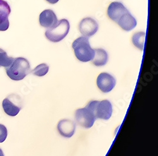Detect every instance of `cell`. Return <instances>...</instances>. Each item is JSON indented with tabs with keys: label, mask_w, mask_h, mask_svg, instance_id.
<instances>
[{
	"label": "cell",
	"mask_w": 158,
	"mask_h": 156,
	"mask_svg": "<svg viewBox=\"0 0 158 156\" xmlns=\"http://www.w3.org/2000/svg\"><path fill=\"white\" fill-rule=\"evenodd\" d=\"M5 70L10 79L15 81L23 80L31 72L29 61L22 57L14 58L10 65L5 68Z\"/></svg>",
	"instance_id": "1"
},
{
	"label": "cell",
	"mask_w": 158,
	"mask_h": 156,
	"mask_svg": "<svg viewBox=\"0 0 158 156\" xmlns=\"http://www.w3.org/2000/svg\"><path fill=\"white\" fill-rule=\"evenodd\" d=\"M146 34L144 32H138L134 34L131 38V41L134 45L140 51L143 50Z\"/></svg>",
	"instance_id": "15"
},
{
	"label": "cell",
	"mask_w": 158,
	"mask_h": 156,
	"mask_svg": "<svg viewBox=\"0 0 158 156\" xmlns=\"http://www.w3.org/2000/svg\"><path fill=\"white\" fill-rule=\"evenodd\" d=\"M57 128L61 136L64 138H71L75 134L76 124L72 120L64 119L59 121Z\"/></svg>",
	"instance_id": "9"
},
{
	"label": "cell",
	"mask_w": 158,
	"mask_h": 156,
	"mask_svg": "<svg viewBox=\"0 0 158 156\" xmlns=\"http://www.w3.org/2000/svg\"><path fill=\"white\" fill-rule=\"evenodd\" d=\"M99 25L96 20L90 17H87L81 20L79 23L78 29L81 34L85 37H90L98 31Z\"/></svg>",
	"instance_id": "6"
},
{
	"label": "cell",
	"mask_w": 158,
	"mask_h": 156,
	"mask_svg": "<svg viewBox=\"0 0 158 156\" xmlns=\"http://www.w3.org/2000/svg\"><path fill=\"white\" fill-rule=\"evenodd\" d=\"M8 136V130L6 126L0 124V143H3Z\"/></svg>",
	"instance_id": "18"
},
{
	"label": "cell",
	"mask_w": 158,
	"mask_h": 156,
	"mask_svg": "<svg viewBox=\"0 0 158 156\" xmlns=\"http://www.w3.org/2000/svg\"><path fill=\"white\" fill-rule=\"evenodd\" d=\"M75 116L77 123L86 129H89L93 126L96 120L93 112L87 107L78 109L75 111Z\"/></svg>",
	"instance_id": "5"
},
{
	"label": "cell",
	"mask_w": 158,
	"mask_h": 156,
	"mask_svg": "<svg viewBox=\"0 0 158 156\" xmlns=\"http://www.w3.org/2000/svg\"><path fill=\"white\" fill-rule=\"evenodd\" d=\"M11 13L9 4L5 0H0V31H7L10 22L8 17Z\"/></svg>",
	"instance_id": "11"
},
{
	"label": "cell",
	"mask_w": 158,
	"mask_h": 156,
	"mask_svg": "<svg viewBox=\"0 0 158 156\" xmlns=\"http://www.w3.org/2000/svg\"><path fill=\"white\" fill-rule=\"evenodd\" d=\"M86 107L93 112L96 119L108 120L113 114V106L108 100L93 101Z\"/></svg>",
	"instance_id": "3"
},
{
	"label": "cell",
	"mask_w": 158,
	"mask_h": 156,
	"mask_svg": "<svg viewBox=\"0 0 158 156\" xmlns=\"http://www.w3.org/2000/svg\"><path fill=\"white\" fill-rule=\"evenodd\" d=\"M97 85L103 93H108L116 85L114 77L108 73H101L97 79Z\"/></svg>",
	"instance_id": "7"
},
{
	"label": "cell",
	"mask_w": 158,
	"mask_h": 156,
	"mask_svg": "<svg viewBox=\"0 0 158 156\" xmlns=\"http://www.w3.org/2000/svg\"><path fill=\"white\" fill-rule=\"evenodd\" d=\"M95 55L92 60L94 65L96 67H102L106 64L108 61V55L107 52L103 49L99 48L94 49Z\"/></svg>",
	"instance_id": "14"
},
{
	"label": "cell",
	"mask_w": 158,
	"mask_h": 156,
	"mask_svg": "<svg viewBox=\"0 0 158 156\" xmlns=\"http://www.w3.org/2000/svg\"><path fill=\"white\" fill-rule=\"evenodd\" d=\"M127 12H128V10L122 3L114 2L110 5L107 14L111 20L117 23L120 18Z\"/></svg>",
	"instance_id": "8"
},
{
	"label": "cell",
	"mask_w": 158,
	"mask_h": 156,
	"mask_svg": "<svg viewBox=\"0 0 158 156\" xmlns=\"http://www.w3.org/2000/svg\"><path fill=\"white\" fill-rule=\"evenodd\" d=\"M39 23L42 27L51 29L57 24L58 18L53 11L51 10H46L39 15Z\"/></svg>",
	"instance_id": "10"
},
{
	"label": "cell",
	"mask_w": 158,
	"mask_h": 156,
	"mask_svg": "<svg viewBox=\"0 0 158 156\" xmlns=\"http://www.w3.org/2000/svg\"><path fill=\"white\" fill-rule=\"evenodd\" d=\"M0 156H5L4 153H3V150L1 148H0Z\"/></svg>",
	"instance_id": "20"
},
{
	"label": "cell",
	"mask_w": 158,
	"mask_h": 156,
	"mask_svg": "<svg viewBox=\"0 0 158 156\" xmlns=\"http://www.w3.org/2000/svg\"><path fill=\"white\" fill-rule=\"evenodd\" d=\"M19 105L20 104L14 102L11 96L5 98L2 102V106L5 113L10 116H15L19 113L22 108L19 106Z\"/></svg>",
	"instance_id": "12"
},
{
	"label": "cell",
	"mask_w": 158,
	"mask_h": 156,
	"mask_svg": "<svg viewBox=\"0 0 158 156\" xmlns=\"http://www.w3.org/2000/svg\"><path fill=\"white\" fill-rule=\"evenodd\" d=\"M46 1L51 4H55L59 2V0H46Z\"/></svg>",
	"instance_id": "19"
},
{
	"label": "cell",
	"mask_w": 158,
	"mask_h": 156,
	"mask_svg": "<svg viewBox=\"0 0 158 156\" xmlns=\"http://www.w3.org/2000/svg\"><path fill=\"white\" fill-rule=\"evenodd\" d=\"M72 47L76 58L82 62H88L94 58L95 51L91 47L89 39L85 37H80L72 44Z\"/></svg>",
	"instance_id": "2"
},
{
	"label": "cell",
	"mask_w": 158,
	"mask_h": 156,
	"mask_svg": "<svg viewBox=\"0 0 158 156\" xmlns=\"http://www.w3.org/2000/svg\"><path fill=\"white\" fill-rule=\"evenodd\" d=\"M14 60V58L8 56L5 51L0 48V68L9 67Z\"/></svg>",
	"instance_id": "16"
},
{
	"label": "cell",
	"mask_w": 158,
	"mask_h": 156,
	"mask_svg": "<svg viewBox=\"0 0 158 156\" xmlns=\"http://www.w3.org/2000/svg\"><path fill=\"white\" fill-rule=\"evenodd\" d=\"M117 23L123 31L128 32L136 27L137 22L134 17L128 11L120 18Z\"/></svg>",
	"instance_id": "13"
},
{
	"label": "cell",
	"mask_w": 158,
	"mask_h": 156,
	"mask_svg": "<svg viewBox=\"0 0 158 156\" xmlns=\"http://www.w3.org/2000/svg\"><path fill=\"white\" fill-rule=\"evenodd\" d=\"M70 27L69 22L67 19H61L58 21L55 27L48 29L45 32V35L49 41L58 43L67 35Z\"/></svg>",
	"instance_id": "4"
},
{
	"label": "cell",
	"mask_w": 158,
	"mask_h": 156,
	"mask_svg": "<svg viewBox=\"0 0 158 156\" xmlns=\"http://www.w3.org/2000/svg\"><path fill=\"white\" fill-rule=\"evenodd\" d=\"M49 69V67L47 64L42 63L41 64H39V65L37 66L31 72H32V73L35 76H43L48 73Z\"/></svg>",
	"instance_id": "17"
}]
</instances>
